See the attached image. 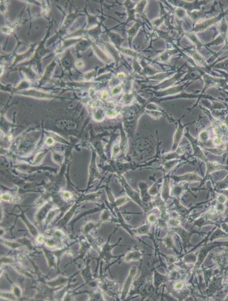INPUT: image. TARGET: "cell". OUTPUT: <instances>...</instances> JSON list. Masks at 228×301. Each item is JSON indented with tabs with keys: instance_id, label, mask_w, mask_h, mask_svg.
<instances>
[{
	"instance_id": "cell-6",
	"label": "cell",
	"mask_w": 228,
	"mask_h": 301,
	"mask_svg": "<svg viewBox=\"0 0 228 301\" xmlns=\"http://www.w3.org/2000/svg\"><path fill=\"white\" fill-rule=\"evenodd\" d=\"M151 224L147 223L137 227L136 229H132V232L136 236L139 237L144 235H150V227Z\"/></svg>"
},
{
	"instance_id": "cell-3",
	"label": "cell",
	"mask_w": 228,
	"mask_h": 301,
	"mask_svg": "<svg viewBox=\"0 0 228 301\" xmlns=\"http://www.w3.org/2000/svg\"><path fill=\"white\" fill-rule=\"evenodd\" d=\"M137 273V268L136 266H134L131 268L130 269L129 275L128 276L126 280L124 282L123 287V289L121 292V299H124L125 298L127 297V295L130 292V288L132 284V280L135 276L136 275Z\"/></svg>"
},
{
	"instance_id": "cell-12",
	"label": "cell",
	"mask_w": 228,
	"mask_h": 301,
	"mask_svg": "<svg viewBox=\"0 0 228 301\" xmlns=\"http://www.w3.org/2000/svg\"><path fill=\"white\" fill-rule=\"evenodd\" d=\"M213 273V270L209 269L208 270H206L204 272V280H205V283H206V286L208 287L209 281H210V278L212 277Z\"/></svg>"
},
{
	"instance_id": "cell-7",
	"label": "cell",
	"mask_w": 228,
	"mask_h": 301,
	"mask_svg": "<svg viewBox=\"0 0 228 301\" xmlns=\"http://www.w3.org/2000/svg\"><path fill=\"white\" fill-rule=\"evenodd\" d=\"M173 234V232L170 230V232H169L168 235L163 239H162V241L164 243V245L166 247H167L168 249H173L174 251L176 252V247L174 243Z\"/></svg>"
},
{
	"instance_id": "cell-15",
	"label": "cell",
	"mask_w": 228,
	"mask_h": 301,
	"mask_svg": "<svg viewBox=\"0 0 228 301\" xmlns=\"http://www.w3.org/2000/svg\"><path fill=\"white\" fill-rule=\"evenodd\" d=\"M214 142H215V144H219L221 143V140L219 138H217L216 139L214 140Z\"/></svg>"
},
{
	"instance_id": "cell-11",
	"label": "cell",
	"mask_w": 228,
	"mask_h": 301,
	"mask_svg": "<svg viewBox=\"0 0 228 301\" xmlns=\"http://www.w3.org/2000/svg\"><path fill=\"white\" fill-rule=\"evenodd\" d=\"M168 225L169 228H175L178 226H181V221L178 219L176 218H171L169 219L168 221Z\"/></svg>"
},
{
	"instance_id": "cell-9",
	"label": "cell",
	"mask_w": 228,
	"mask_h": 301,
	"mask_svg": "<svg viewBox=\"0 0 228 301\" xmlns=\"http://www.w3.org/2000/svg\"><path fill=\"white\" fill-rule=\"evenodd\" d=\"M57 126L60 128L63 129H75L76 127V124L75 123L68 120H61L58 123Z\"/></svg>"
},
{
	"instance_id": "cell-8",
	"label": "cell",
	"mask_w": 228,
	"mask_h": 301,
	"mask_svg": "<svg viewBox=\"0 0 228 301\" xmlns=\"http://www.w3.org/2000/svg\"><path fill=\"white\" fill-rule=\"evenodd\" d=\"M197 253H190L184 256L183 262L185 264H190L195 265L197 261Z\"/></svg>"
},
{
	"instance_id": "cell-10",
	"label": "cell",
	"mask_w": 228,
	"mask_h": 301,
	"mask_svg": "<svg viewBox=\"0 0 228 301\" xmlns=\"http://www.w3.org/2000/svg\"><path fill=\"white\" fill-rule=\"evenodd\" d=\"M228 237V234L227 233H226L225 232H222L220 229H217L211 235L209 240L212 242L213 240L218 238H226Z\"/></svg>"
},
{
	"instance_id": "cell-5",
	"label": "cell",
	"mask_w": 228,
	"mask_h": 301,
	"mask_svg": "<svg viewBox=\"0 0 228 301\" xmlns=\"http://www.w3.org/2000/svg\"><path fill=\"white\" fill-rule=\"evenodd\" d=\"M142 256H143V254L140 250L135 249V250L130 251L125 255L124 259V261L126 263H130L131 261L140 260L142 258Z\"/></svg>"
},
{
	"instance_id": "cell-16",
	"label": "cell",
	"mask_w": 228,
	"mask_h": 301,
	"mask_svg": "<svg viewBox=\"0 0 228 301\" xmlns=\"http://www.w3.org/2000/svg\"><path fill=\"white\" fill-rule=\"evenodd\" d=\"M70 194L69 193V192H64V196H65V198H68V199H69V198H70Z\"/></svg>"
},
{
	"instance_id": "cell-13",
	"label": "cell",
	"mask_w": 228,
	"mask_h": 301,
	"mask_svg": "<svg viewBox=\"0 0 228 301\" xmlns=\"http://www.w3.org/2000/svg\"><path fill=\"white\" fill-rule=\"evenodd\" d=\"M158 218L156 217V215L154 214H151L147 217V223L150 224L156 223L157 222Z\"/></svg>"
},
{
	"instance_id": "cell-1",
	"label": "cell",
	"mask_w": 228,
	"mask_h": 301,
	"mask_svg": "<svg viewBox=\"0 0 228 301\" xmlns=\"http://www.w3.org/2000/svg\"><path fill=\"white\" fill-rule=\"evenodd\" d=\"M220 244L219 243H211L203 247L199 251L197 252V261L196 264H195V266L193 268V272H196L199 269L200 266H201V265L202 264L203 261L205 260V258L207 257V256L209 254V252H210L212 249H214V248H215V247H216L217 246H219Z\"/></svg>"
},
{
	"instance_id": "cell-4",
	"label": "cell",
	"mask_w": 228,
	"mask_h": 301,
	"mask_svg": "<svg viewBox=\"0 0 228 301\" xmlns=\"http://www.w3.org/2000/svg\"><path fill=\"white\" fill-rule=\"evenodd\" d=\"M153 285L156 290L158 289L159 286L164 283H166L169 281V277L166 275H162L159 273L156 269L153 271Z\"/></svg>"
},
{
	"instance_id": "cell-2",
	"label": "cell",
	"mask_w": 228,
	"mask_h": 301,
	"mask_svg": "<svg viewBox=\"0 0 228 301\" xmlns=\"http://www.w3.org/2000/svg\"><path fill=\"white\" fill-rule=\"evenodd\" d=\"M170 230L173 233H176L181 238L183 249H185V251L186 250L187 248L191 246L190 243L191 236H192V235L193 234V233H196V232H195V231L187 232L186 230H185L184 228H183L181 226H178V227H175V228H171V229H170Z\"/></svg>"
},
{
	"instance_id": "cell-14",
	"label": "cell",
	"mask_w": 228,
	"mask_h": 301,
	"mask_svg": "<svg viewBox=\"0 0 228 301\" xmlns=\"http://www.w3.org/2000/svg\"><path fill=\"white\" fill-rule=\"evenodd\" d=\"M54 143V140L51 137H49L46 140V144L47 145H51Z\"/></svg>"
}]
</instances>
